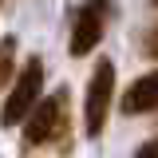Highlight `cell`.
Masks as SVG:
<instances>
[{
  "label": "cell",
  "mask_w": 158,
  "mask_h": 158,
  "mask_svg": "<svg viewBox=\"0 0 158 158\" xmlns=\"http://www.w3.org/2000/svg\"><path fill=\"white\" fill-rule=\"evenodd\" d=\"M52 142L71 146V95L63 87L36 99V107L24 115V150H44Z\"/></svg>",
  "instance_id": "1"
},
{
  "label": "cell",
  "mask_w": 158,
  "mask_h": 158,
  "mask_svg": "<svg viewBox=\"0 0 158 158\" xmlns=\"http://www.w3.org/2000/svg\"><path fill=\"white\" fill-rule=\"evenodd\" d=\"M12 71H16V40L4 36L0 40V91L12 83Z\"/></svg>",
  "instance_id": "6"
},
{
  "label": "cell",
  "mask_w": 158,
  "mask_h": 158,
  "mask_svg": "<svg viewBox=\"0 0 158 158\" xmlns=\"http://www.w3.org/2000/svg\"><path fill=\"white\" fill-rule=\"evenodd\" d=\"M111 99H115V63L111 59H99L91 83H87V103H83V131L87 138H99L111 115Z\"/></svg>",
  "instance_id": "3"
},
{
  "label": "cell",
  "mask_w": 158,
  "mask_h": 158,
  "mask_svg": "<svg viewBox=\"0 0 158 158\" xmlns=\"http://www.w3.org/2000/svg\"><path fill=\"white\" fill-rule=\"evenodd\" d=\"M40 87H44V59L32 56V59H24V67L12 75V87H8L4 107H0V123H4V127H20L24 115L36 107Z\"/></svg>",
  "instance_id": "2"
},
{
  "label": "cell",
  "mask_w": 158,
  "mask_h": 158,
  "mask_svg": "<svg viewBox=\"0 0 158 158\" xmlns=\"http://www.w3.org/2000/svg\"><path fill=\"white\" fill-rule=\"evenodd\" d=\"M154 4H158V0H154Z\"/></svg>",
  "instance_id": "10"
},
{
  "label": "cell",
  "mask_w": 158,
  "mask_h": 158,
  "mask_svg": "<svg viewBox=\"0 0 158 158\" xmlns=\"http://www.w3.org/2000/svg\"><path fill=\"white\" fill-rule=\"evenodd\" d=\"M146 56H150V59H158V28L146 36Z\"/></svg>",
  "instance_id": "8"
},
{
  "label": "cell",
  "mask_w": 158,
  "mask_h": 158,
  "mask_svg": "<svg viewBox=\"0 0 158 158\" xmlns=\"http://www.w3.org/2000/svg\"><path fill=\"white\" fill-rule=\"evenodd\" d=\"M0 4H4V0H0Z\"/></svg>",
  "instance_id": "9"
},
{
  "label": "cell",
  "mask_w": 158,
  "mask_h": 158,
  "mask_svg": "<svg viewBox=\"0 0 158 158\" xmlns=\"http://www.w3.org/2000/svg\"><path fill=\"white\" fill-rule=\"evenodd\" d=\"M111 0H87L79 4L75 20H71V56H91L99 48V40L107 36V24H111Z\"/></svg>",
  "instance_id": "4"
},
{
  "label": "cell",
  "mask_w": 158,
  "mask_h": 158,
  "mask_svg": "<svg viewBox=\"0 0 158 158\" xmlns=\"http://www.w3.org/2000/svg\"><path fill=\"white\" fill-rule=\"evenodd\" d=\"M135 158H158V138H150V142H142Z\"/></svg>",
  "instance_id": "7"
},
{
  "label": "cell",
  "mask_w": 158,
  "mask_h": 158,
  "mask_svg": "<svg viewBox=\"0 0 158 158\" xmlns=\"http://www.w3.org/2000/svg\"><path fill=\"white\" fill-rule=\"evenodd\" d=\"M123 111L127 115H146V111H158V71L135 79L123 95Z\"/></svg>",
  "instance_id": "5"
}]
</instances>
